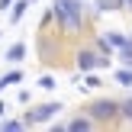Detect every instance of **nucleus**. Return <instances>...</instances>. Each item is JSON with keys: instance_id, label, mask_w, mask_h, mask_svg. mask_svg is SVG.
<instances>
[{"instance_id": "obj_1", "label": "nucleus", "mask_w": 132, "mask_h": 132, "mask_svg": "<svg viewBox=\"0 0 132 132\" xmlns=\"http://www.w3.org/2000/svg\"><path fill=\"white\" fill-rule=\"evenodd\" d=\"M52 16L58 19V26H61V29L77 32V29H81V0H55Z\"/></svg>"}, {"instance_id": "obj_2", "label": "nucleus", "mask_w": 132, "mask_h": 132, "mask_svg": "<svg viewBox=\"0 0 132 132\" xmlns=\"http://www.w3.org/2000/svg\"><path fill=\"white\" fill-rule=\"evenodd\" d=\"M90 116H94V122H113L119 116V103L116 100H97V103H90Z\"/></svg>"}, {"instance_id": "obj_3", "label": "nucleus", "mask_w": 132, "mask_h": 132, "mask_svg": "<svg viewBox=\"0 0 132 132\" xmlns=\"http://www.w3.org/2000/svg\"><path fill=\"white\" fill-rule=\"evenodd\" d=\"M61 113V103H42V106H36V110H29L26 113V126H36V122H48L52 116H58Z\"/></svg>"}, {"instance_id": "obj_4", "label": "nucleus", "mask_w": 132, "mask_h": 132, "mask_svg": "<svg viewBox=\"0 0 132 132\" xmlns=\"http://www.w3.org/2000/svg\"><path fill=\"white\" fill-rule=\"evenodd\" d=\"M106 64H110V58H106V55H97V52H90V48H81V52H77V68H81V71L106 68Z\"/></svg>"}, {"instance_id": "obj_5", "label": "nucleus", "mask_w": 132, "mask_h": 132, "mask_svg": "<svg viewBox=\"0 0 132 132\" xmlns=\"http://www.w3.org/2000/svg\"><path fill=\"white\" fill-rule=\"evenodd\" d=\"M64 129H71V132H90L94 129V116H77V119L64 122Z\"/></svg>"}, {"instance_id": "obj_6", "label": "nucleus", "mask_w": 132, "mask_h": 132, "mask_svg": "<svg viewBox=\"0 0 132 132\" xmlns=\"http://www.w3.org/2000/svg\"><path fill=\"white\" fill-rule=\"evenodd\" d=\"M106 39L110 45H113V48H126V45H132V39H126V36H119V32H106Z\"/></svg>"}, {"instance_id": "obj_7", "label": "nucleus", "mask_w": 132, "mask_h": 132, "mask_svg": "<svg viewBox=\"0 0 132 132\" xmlns=\"http://www.w3.org/2000/svg\"><path fill=\"white\" fill-rule=\"evenodd\" d=\"M23 55H26V45H23V42H16V45L6 48V61H19Z\"/></svg>"}, {"instance_id": "obj_8", "label": "nucleus", "mask_w": 132, "mask_h": 132, "mask_svg": "<svg viewBox=\"0 0 132 132\" xmlns=\"http://www.w3.org/2000/svg\"><path fill=\"white\" fill-rule=\"evenodd\" d=\"M26 6H29V0H19V3H13V13H10V19H13V23H19V19H23Z\"/></svg>"}, {"instance_id": "obj_9", "label": "nucleus", "mask_w": 132, "mask_h": 132, "mask_svg": "<svg viewBox=\"0 0 132 132\" xmlns=\"http://www.w3.org/2000/svg\"><path fill=\"white\" fill-rule=\"evenodd\" d=\"M116 84H122V87H132V68L116 71Z\"/></svg>"}, {"instance_id": "obj_10", "label": "nucleus", "mask_w": 132, "mask_h": 132, "mask_svg": "<svg viewBox=\"0 0 132 132\" xmlns=\"http://www.w3.org/2000/svg\"><path fill=\"white\" fill-rule=\"evenodd\" d=\"M19 81H23V71H10V74L0 77V84H3V87H6V84H19Z\"/></svg>"}, {"instance_id": "obj_11", "label": "nucleus", "mask_w": 132, "mask_h": 132, "mask_svg": "<svg viewBox=\"0 0 132 132\" xmlns=\"http://www.w3.org/2000/svg\"><path fill=\"white\" fill-rule=\"evenodd\" d=\"M23 126H26V122H19V119H3V126H0V129H3V132H19Z\"/></svg>"}, {"instance_id": "obj_12", "label": "nucleus", "mask_w": 132, "mask_h": 132, "mask_svg": "<svg viewBox=\"0 0 132 132\" xmlns=\"http://www.w3.org/2000/svg\"><path fill=\"white\" fill-rule=\"evenodd\" d=\"M119 116H122L126 122H132V97H129L126 103H119Z\"/></svg>"}, {"instance_id": "obj_13", "label": "nucleus", "mask_w": 132, "mask_h": 132, "mask_svg": "<svg viewBox=\"0 0 132 132\" xmlns=\"http://www.w3.org/2000/svg\"><path fill=\"white\" fill-rule=\"evenodd\" d=\"M119 61L126 64V68H132V45H126V48H119Z\"/></svg>"}, {"instance_id": "obj_14", "label": "nucleus", "mask_w": 132, "mask_h": 132, "mask_svg": "<svg viewBox=\"0 0 132 132\" xmlns=\"http://www.w3.org/2000/svg\"><path fill=\"white\" fill-rule=\"evenodd\" d=\"M116 6H119V0H97V10H103V13L116 10Z\"/></svg>"}, {"instance_id": "obj_15", "label": "nucleus", "mask_w": 132, "mask_h": 132, "mask_svg": "<svg viewBox=\"0 0 132 132\" xmlns=\"http://www.w3.org/2000/svg\"><path fill=\"white\" fill-rule=\"evenodd\" d=\"M39 87H45V90H52V87H55V77H48V74H45L42 81H39Z\"/></svg>"}, {"instance_id": "obj_16", "label": "nucleus", "mask_w": 132, "mask_h": 132, "mask_svg": "<svg viewBox=\"0 0 132 132\" xmlns=\"http://www.w3.org/2000/svg\"><path fill=\"white\" fill-rule=\"evenodd\" d=\"M84 84H87V87H100V77H97V74H87V81H84Z\"/></svg>"}, {"instance_id": "obj_17", "label": "nucleus", "mask_w": 132, "mask_h": 132, "mask_svg": "<svg viewBox=\"0 0 132 132\" xmlns=\"http://www.w3.org/2000/svg\"><path fill=\"white\" fill-rule=\"evenodd\" d=\"M119 6L122 10H132V0H119Z\"/></svg>"}, {"instance_id": "obj_18", "label": "nucleus", "mask_w": 132, "mask_h": 132, "mask_svg": "<svg viewBox=\"0 0 132 132\" xmlns=\"http://www.w3.org/2000/svg\"><path fill=\"white\" fill-rule=\"evenodd\" d=\"M13 3V0H0V10H6V6H10Z\"/></svg>"}, {"instance_id": "obj_19", "label": "nucleus", "mask_w": 132, "mask_h": 132, "mask_svg": "<svg viewBox=\"0 0 132 132\" xmlns=\"http://www.w3.org/2000/svg\"><path fill=\"white\" fill-rule=\"evenodd\" d=\"M3 110H6V106H3V103H0V113H3Z\"/></svg>"}, {"instance_id": "obj_20", "label": "nucleus", "mask_w": 132, "mask_h": 132, "mask_svg": "<svg viewBox=\"0 0 132 132\" xmlns=\"http://www.w3.org/2000/svg\"><path fill=\"white\" fill-rule=\"evenodd\" d=\"M0 90H3V84H0Z\"/></svg>"}, {"instance_id": "obj_21", "label": "nucleus", "mask_w": 132, "mask_h": 132, "mask_svg": "<svg viewBox=\"0 0 132 132\" xmlns=\"http://www.w3.org/2000/svg\"><path fill=\"white\" fill-rule=\"evenodd\" d=\"M29 3H32V0H29Z\"/></svg>"}]
</instances>
